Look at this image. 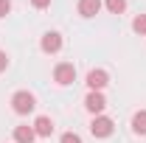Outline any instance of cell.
<instances>
[{
	"label": "cell",
	"mask_w": 146,
	"mask_h": 143,
	"mask_svg": "<svg viewBox=\"0 0 146 143\" xmlns=\"http://www.w3.org/2000/svg\"><path fill=\"white\" fill-rule=\"evenodd\" d=\"M11 109H14L17 115H28V112H34V109H36L34 93H28V90H17V93L11 95Z\"/></svg>",
	"instance_id": "obj_1"
},
{
	"label": "cell",
	"mask_w": 146,
	"mask_h": 143,
	"mask_svg": "<svg viewBox=\"0 0 146 143\" xmlns=\"http://www.w3.org/2000/svg\"><path fill=\"white\" fill-rule=\"evenodd\" d=\"M115 132V121L107 118V115H93L90 121V135L93 138H110Z\"/></svg>",
	"instance_id": "obj_2"
},
{
	"label": "cell",
	"mask_w": 146,
	"mask_h": 143,
	"mask_svg": "<svg viewBox=\"0 0 146 143\" xmlns=\"http://www.w3.org/2000/svg\"><path fill=\"white\" fill-rule=\"evenodd\" d=\"M54 81L56 84H73L76 81V68H73V62H59L54 68Z\"/></svg>",
	"instance_id": "obj_3"
},
{
	"label": "cell",
	"mask_w": 146,
	"mask_h": 143,
	"mask_svg": "<svg viewBox=\"0 0 146 143\" xmlns=\"http://www.w3.org/2000/svg\"><path fill=\"white\" fill-rule=\"evenodd\" d=\"M39 48H42V54H59V51H62V34H59V31H48V34H42Z\"/></svg>",
	"instance_id": "obj_4"
},
{
	"label": "cell",
	"mask_w": 146,
	"mask_h": 143,
	"mask_svg": "<svg viewBox=\"0 0 146 143\" xmlns=\"http://www.w3.org/2000/svg\"><path fill=\"white\" fill-rule=\"evenodd\" d=\"M84 107H87V112H93V115H101V112L107 109V98H104V93L90 90L87 98H84Z\"/></svg>",
	"instance_id": "obj_5"
},
{
	"label": "cell",
	"mask_w": 146,
	"mask_h": 143,
	"mask_svg": "<svg viewBox=\"0 0 146 143\" xmlns=\"http://www.w3.org/2000/svg\"><path fill=\"white\" fill-rule=\"evenodd\" d=\"M107 84H110V73L107 70L98 68V70H90V73H87V87H90V90H98V93H101Z\"/></svg>",
	"instance_id": "obj_6"
},
{
	"label": "cell",
	"mask_w": 146,
	"mask_h": 143,
	"mask_svg": "<svg viewBox=\"0 0 146 143\" xmlns=\"http://www.w3.org/2000/svg\"><path fill=\"white\" fill-rule=\"evenodd\" d=\"M34 140H36L34 126H28V124L14 126V143H34Z\"/></svg>",
	"instance_id": "obj_7"
},
{
	"label": "cell",
	"mask_w": 146,
	"mask_h": 143,
	"mask_svg": "<svg viewBox=\"0 0 146 143\" xmlns=\"http://www.w3.org/2000/svg\"><path fill=\"white\" fill-rule=\"evenodd\" d=\"M34 132H36V138H51L54 135V121L48 115H39L34 121Z\"/></svg>",
	"instance_id": "obj_8"
},
{
	"label": "cell",
	"mask_w": 146,
	"mask_h": 143,
	"mask_svg": "<svg viewBox=\"0 0 146 143\" xmlns=\"http://www.w3.org/2000/svg\"><path fill=\"white\" fill-rule=\"evenodd\" d=\"M101 0H79V14L82 17H96L98 11H101Z\"/></svg>",
	"instance_id": "obj_9"
},
{
	"label": "cell",
	"mask_w": 146,
	"mask_h": 143,
	"mask_svg": "<svg viewBox=\"0 0 146 143\" xmlns=\"http://www.w3.org/2000/svg\"><path fill=\"white\" fill-rule=\"evenodd\" d=\"M132 132L135 135H146V109L132 115Z\"/></svg>",
	"instance_id": "obj_10"
},
{
	"label": "cell",
	"mask_w": 146,
	"mask_h": 143,
	"mask_svg": "<svg viewBox=\"0 0 146 143\" xmlns=\"http://www.w3.org/2000/svg\"><path fill=\"white\" fill-rule=\"evenodd\" d=\"M104 6H107L110 14H124L127 11V0H104Z\"/></svg>",
	"instance_id": "obj_11"
},
{
	"label": "cell",
	"mask_w": 146,
	"mask_h": 143,
	"mask_svg": "<svg viewBox=\"0 0 146 143\" xmlns=\"http://www.w3.org/2000/svg\"><path fill=\"white\" fill-rule=\"evenodd\" d=\"M132 31L141 34V36H146V14H138V17L132 20Z\"/></svg>",
	"instance_id": "obj_12"
},
{
	"label": "cell",
	"mask_w": 146,
	"mask_h": 143,
	"mask_svg": "<svg viewBox=\"0 0 146 143\" xmlns=\"http://www.w3.org/2000/svg\"><path fill=\"white\" fill-rule=\"evenodd\" d=\"M59 143H82V138H79L76 132H65V135L59 138Z\"/></svg>",
	"instance_id": "obj_13"
},
{
	"label": "cell",
	"mask_w": 146,
	"mask_h": 143,
	"mask_svg": "<svg viewBox=\"0 0 146 143\" xmlns=\"http://www.w3.org/2000/svg\"><path fill=\"white\" fill-rule=\"evenodd\" d=\"M11 11V0H0V17H6Z\"/></svg>",
	"instance_id": "obj_14"
},
{
	"label": "cell",
	"mask_w": 146,
	"mask_h": 143,
	"mask_svg": "<svg viewBox=\"0 0 146 143\" xmlns=\"http://www.w3.org/2000/svg\"><path fill=\"white\" fill-rule=\"evenodd\" d=\"M6 68H9V54H6V51H0V73L6 70Z\"/></svg>",
	"instance_id": "obj_15"
},
{
	"label": "cell",
	"mask_w": 146,
	"mask_h": 143,
	"mask_svg": "<svg viewBox=\"0 0 146 143\" xmlns=\"http://www.w3.org/2000/svg\"><path fill=\"white\" fill-rule=\"evenodd\" d=\"M31 6H34V9H48L51 0H31Z\"/></svg>",
	"instance_id": "obj_16"
}]
</instances>
